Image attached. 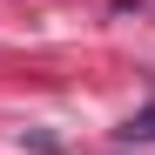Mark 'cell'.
Returning a JSON list of instances; mask_svg holds the SVG:
<instances>
[{"mask_svg":"<svg viewBox=\"0 0 155 155\" xmlns=\"http://www.w3.org/2000/svg\"><path fill=\"white\" fill-rule=\"evenodd\" d=\"M121 142H155V101H148V108H135V115L121 121Z\"/></svg>","mask_w":155,"mask_h":155,"instance_id":"obj_1","label":"cell"}]
</instances>
